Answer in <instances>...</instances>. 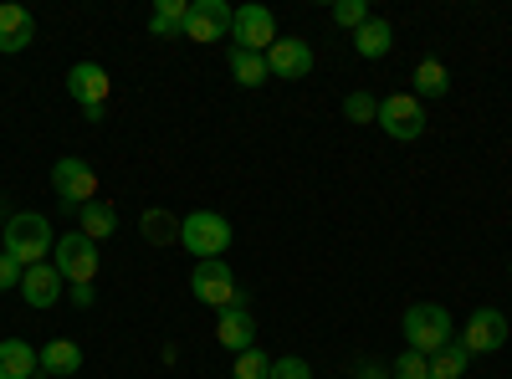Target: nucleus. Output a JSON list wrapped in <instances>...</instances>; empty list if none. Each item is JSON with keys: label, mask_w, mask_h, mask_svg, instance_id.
Masks as SVG:
<instances>
[{"label": "nucleus", "mask_w": 512, "mask_h": 379, "mask_svg": "<svg viewBox=\"0 0 512 379\" xmlns=\"http://www.w3.org/2000/svg\"><path fill=\"white\" fill-rule=\"evenodd\" d=\"M77 231L88 236V241H108L118 231V210L108 200H93V205H82L77 210Z\"/></svg>", "instance_id": "20"}, {"label": "nucleus", "mask_w": 512, "mask_h": 379, "mask_svg": "<svg viewBox=\"0 0 512 379\" xmlns=\"http://www.w3.org/2000/svg\"><path fill=\"white\" fill-rule=\"evenodd\" d=\"M231 379H272V359L262 349H246V354H236Z\"/></svg>", "instance_id": "25"}, {"label": "nucleus", "mask_w": 512, "mask_h": 379, "mask_svg": "<svg viewBox=\"0 0 512 379\" xmlns=\"http://www.w3.org/2000/svg\"><path fill=\"white\" fill-rule=\"evenodd\" d=\"M139 231H144L149 246H175V241H180V221H175V210H164V205H149V210H144Z\"/></svg>", "instance_id": "21"}, {"label": "nucleus", "mask_w": 512, "mask_h": 379, "mask_svg": "<svg viewBox=\"0 0 512 379\" xmlns=\"http://www.w3.org/2000/svg\"><path fill=\"white\" fill-rule=\"evenodd\" d=\"M390 47H395V26L384 21V16H369L359 31H354V52L364 57V62H379V57H390Z\"/></svg>", "instance_id": "17"}, {"label": "nucleus", "mask_w": 512, "mask_h": 379, "mask_svg": "<svg viewBox=\"0 0 512 379\" xmlns=\"http://www.w3.org/2000/svg\"><path fill=\"white\" fill-rule=\"evenodd\" d=\"M52 195H57L62 205H72V210L93 205V200H98V175H93V164L77 159V154L57 159V164H52Z\"/></svg>", "instance_id": "6"}, {"label": "nucleus", "mask_w": 512, "mask_h": 379, "mask_svg": "<svg viewBox=\"0 0 512 379\" xmlns=\"http://www.w3.org/2000/svg\"><path fill=\"white\" fill-rule=\"evenodd\" d=\"M21 277H26V267H21L16 257H6V251H0V292H11V287H21Z\"/></svg>", "instance_id": "30"}, {"label": "nucleus", "mask_w": 512, "mask_h": 379, "mask_svg": "<svg viewBox=\"0 0 512 379\" xmlns=\"http://www.w3.org/2000/svg\"><path fill=\"white\" fill-rule=\"evenodd\" d=\"M67 298H72L77 308H93V298H98V287H93V282H77V287L67 292Z\"/></svg>", "instance_id": "31"}, {"label": "nucleus", "mask_w": 512, "mask_h": 379, "mask_svg": "<svg viewBox=\"0 0 512 379\" xmlns=\"http://www.w3.org/2000/svg\"><path fill=\"white\" fill-rule=\"evenodd\" d=\"M236 11L226 0H190V16H185V36L190 41H226L231 36Z\"/></svg>", "instance_id": "10"}, {"label": "nucleus", "mask_w": 512, "mask_h": 379, "mask_svg": "<svg viewBox=\"0 0 512 379\" xmlns=\"http://www.w3.org/2000/svg\"><path fill=\"white\" fill-rule=\"evenodd\" d=\"M108 67H98V62H77L72 72H67V93L77 98V108H103L108 103Z\"/></svg>", "instance_id": "14"}, {"label": "nucleus", "mask_w": 512, "mask_h": 379, "mask_svg": "<svg viewBox=\"0 0 512 379\" xmlns=\"http://www.w3.org/2000/svg\"><path fill=\"white\" fill-rule=\"evenodd\" d=\"M374 11L364 6V0H333V26H344V31H359Z\"/></svg>", "instance_id": "26"}, {"label": "nucleus", "mask_w": 512, "mask_h": 379, "mask_svg": "<svg viewBox=\"0 0 512 379\" xmlns=\"http://www.w3.org/2000/svg\"><path fill=\"white\" fill-rule=\"evenodd\" d=\"M41 374V349L26 339H0V379H36Z\"/></svg>", "instance_id": "16"}, {"label": "nucleus", "mask_w": 512, "mask_h": 379, "mask_svg": "<svg viewBox=\"0 0 512 379\" xmlns=\"http://www.w3.org/2000/svg\"><path fill=\"white\" fill-rule=\"evenodd\" d=\"M354 379H390V369H379V364H359Z\"/></svg>", "instance_id": "32"}, {"label": "nucleus", "mask_w": 512, "mask_h": 379, "mask_svg": "<svg viewBox=\"0 0 512 379\" xmlns=\"http://www.w3.org/2000/svg\"><path fill=\"white\" fill-rule=\"evenodd\" d=\"M216 344L231 349V354L256 349V313H251L246 303H231V308L216 313Z\"/></svg>", "instance_id": "12"}, {"label": "nucleus", "mask_w": 512, "mask_h": 379, "mask_svg": "<svg viewBox=\"0 0 512 379\" xmlns=\"http://www.w3.org/2000/svg\"><path fill=\"white\" fill-rule=\"evenodd\" d=\"M231 41H236L241 52H262V57H267L272 41H277V16L251 0V6H241L236 21H231Z\"/></svg>", "instance_id": "8"}, {"label": "nucleus", "mask_w": 512, "mask_h": 379, "mask_svg": "<svg viewBox=\"0 0 512 379\" xmlns=\"http://www.w3.org/2000/svg\"><path fill=\"white\" fill-rule=\"evenodd\" d=\"M98 241H88L82 231H67V236H57V246H52V267L67 277V287H77V282H93L98 277Z\"/></svg>", "instance_id": "4"}, {"label": "nucleus", "mask_w": 512, "mask_h": 379, "mask_svg": "<svg viewBox=\"0 0 512 379\" xmlns=\"http://www.w3.org/2000/svg\"><path fill=\"white\" fill-rule=\"evenodd\" d=\"M180 246L190 251L195 262H216V257H226V246H231V221L216 216V210H190V216L180 221Z\"/></svg>", "instance_id": "3"}, {"label": "nucleus", "mask_w": 512, "mask_h": 379, "mask_svg": "<svg viewBox=\"0 0 512 379\" xmlns=\"http://www.w3.org/2000/svg\"><path fill=\"white\" fill-rule=\"evenodd\" d=\"M400 333H405V349H415V354H441L451 339H456V323H451V313L441 308V303H415V308H405V318H400Z\"/></svg>", "instance_id": "2"}, {"label": "nucleus", "mask_w": 512, "mask_h": 379, "mask_svg": "<svg viewBox=\"0 0 512 379\" xmlns=\"http://www.w3.org/2000/svg\"><path fill=\"white\" fill-rule=\"evenodd\" d=\"M190 292H195V303H205V308H231V303H241V287H236V272L226 267V257H216V262H195V272H190Z\"/></svg>", "instance_id": "5"}, {"label": "nucleus", "mask_w": 512, "mask_h": 379, "mask_svg": "<svg viewBox=\"0 0 512 379\" xmlns=\"http://www.w3.org/2000/svg\"><path fill=\"white\" fill-rule=\"evenodd\" d=\"M390 379H431V359L415 354V349H405V354L390 364Z\"/></svg>", "instance_id": "28"}, {"label": "nucleus", "mask_w": 512, "mask_h": 379, "mask_svg": "<svg viewBox=\"0 0 512 379\" xmlns=\"http://www.w3.org/2000/svg\"><path fill=\"white\" fill-rule=\"evenodd\" d=\"M62 287H67V277L52 262H36L21 277V298H26V308H57L62 303Z\"/></svg>", "instance_id": "13"}, {"label": "nucleus", "mask_w": 512, "mask_h": 379, "mask_svg": "<svg viewBox=\"0 0 512 379\" xmlns=\"http://www.w3.org/2000/svg\"><path fill=\"white\" fill-rule=\"evenodd\" d=\"M31 41H36V21H31V11L26 6H11V0H6V6H0V52H26L31 47Z\"/></svg>", "instance_id": "15"}, {"label": "nucleus", "mask_w": 512, "mask_h": 379, "mask_svg": "<svg viewBox=\"0 0 512 379\" xmlns=\"http://www.w3.org/2000/svg\"><path fill=\"white\" fill-rule=\"evenodd\" d=\"M507 272H512V267H507Z\"/></svg>", "instance_id": "33"}, {"label": "nucleus", "mask_w": 512, "mask_h": 379, "mask_svg": "<svg viewBox=\"0 0 512 379\" xmlns=\"http://www.w3.org/2000/svg\"><path fill=\"white\" fill-rule=\"evenodd\" d=\"M226 67H231V77L241 82V88H262V82L272 77L262 52H241V47H231V52H226Z\"/></svg>", "instance_id": "22"}, {"label": "nucleus", "mask_w": 512, "mask_h": 379, "mask_svg": "<svg viewBox=\"0 0 512 379\" xmlns=\"http://www.w3.org/2000/svg\"><path fill=\"white\" fill-rule=\"evenodd\" d=\"M52 221L41 210H16L6 221V257H16L21 267H36V262H52Z\"/></svg>", "instance_id": "1"}, {"label": "nucleus", "mask_w": 512, "mask_h": 379, "mask_svg": "<svg viewBox=\"0 0 512 379\" xmlns=\"http://www.w3.org/2000/svg\"><path fill=\"white\" fill-rule=\"evenodd\" d=\"M379 129L390 134V139H400V144H415L420 134H425V103L415 98V93H390V98H379Z\"/></svg>", "instance_id": "7"}, {"label": "nucleus", "mask_w": 512, "mask_h": 379, "mask_svg": "<svg viewBox=\"0 0 512 379\" xmlns=\"http://www.w3.org/2000/svg\"><path fill=\"white\" fill-rule=\"evenodd\" d=\"M466 369H472V354L461 349V339H451L441 354H431V379H461Z\"/></svg>", "instance_id": "24"}, {"label": "nucleus", "mask_w": 512, "mask_h": 379, "mask_svg": "<svg viewBox=\"0 0 512 379\" xmlns=\"http://www.w3.org/2000/svg\"><path fill=\"white\" fill-rule=\"evenodd\" d=\"M267 72L282 77V82H303L313 72V47L303 36H277L272 52H267Z\"/></svg>", "instance_id": "11"}, {"label": "nucleus", "mask_w": 512, "mask_h": 379, "mask_svg": "<svg viewBox=\"0 0 512 379\" xmlns=\"http://www.w3.org/2000/svg\"><path fill=\"white\" fill-rule=\"evenodd\" d=\"M272 379H313V364H308V359H297V354L272 359Z\"/></svg>", "instance_id": "29"}, {"label": "nucleus", "mask_w": 512, "mask_h": 379, "mask_svg": "<svg viewBox=\"0 0 512 379\" xmlns=\"http://www.w3.org/2000/svg\"><path fill=\"white\" fill-rule=\"evenodd\" d=\"M344 118H349V123H374V118H379V98L364 93V88L349 93V98H344Z\"/></svg>", "instance_id": "27"}, {"label": "nucleus", "mask_w": 512, "mask_h": 379, "mask_svg": "<svg viewBox=\"0 0 512 379\" xmlns=\"http://www.w3.org/2000/svg\"><path fill=\"white\" fill-rule=\"evenodd\" d=\"M410 82H415V98L425 103V98H446L451 93V72H446V62L441 57H420L415 62V72H410Z\"/></svg>", "instance_id": "18"}, {"label": "nucleus", "mask_w": 512, "mask_h": 379, "mask_svg": "<svg viewBox=\"0 0 512 379\" xmlns=\"http://www.w3.org/2000/svg\"><path fill=\"white\" fill-rule=\"evenodd\" d=\"M507 344V313L502 308H477L461 323V349L466 354H497Z\"/></svg>", "instance_id": "9"}, {"label": "nucleus", "mask_w": 512, "mask_h": 379, "mask_svg": "<svg viewBox=\"0 0 512 379\" xmlns=\"http://www.w3.org/2000/svg\"><path fill=\"white\" fill-rule=\"evenodd\" d=\"M82 369V349L72 339H52L47 349H41V374L47 379H72Z\"/></svg>", "instance_id": "19"}, {"label": "nucleus", "mask_w": 512, "mask_h": 379, "mask_svg": "<svg viewBox=\"0 0 512 379\" xmlns=\"http://www.w3.org/2000/svg\"><path fill=\"white\" fill-rule=\"evenodd\" d=\"M185 16H190V0H154L149 31L154 36H175V31H185Z\"/></svg>", "instance_id": "23"}]
</instances>
